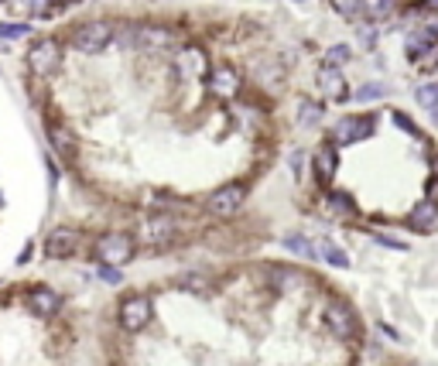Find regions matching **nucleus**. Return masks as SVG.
Returning a JSON list of instances; mask_svg holds the SVG:
<instances>
[{
    "mask_svg": "<svg viewBox=\"0 0 438 366\" xmlns=\"http://www.w3.org/2000/svg\"><path fill=\"white\" fill-rule=\"evenodd\" d=\"M326 206H329L336 216H356V206H353V199H350L346 192H329Z\"/></svg>",
    "mask_w": 438,
    "mask_h": 366,
    "instance_id": "nucleus-20",
    "label": "nucleus"
},
{
    "mask_svg": "<svg viewBox=\"0 0 438 366\" xmlns=\"http://www.w3.org/2000/svg\"><path fill=\"white\" fill-rule=\"evenodd\" d=\"M391 117H394V123H398V127H404L408 134H418V127L408 120V113H391Z\"/></svg>",
    "mask_w": 438,
    "mask_h": 366,
    "instance_id": "nucleus-29",
    "label": "nucleus"
},
{
    "mask_svg": "<svg viewBox=\"0 0 438 366\" xmlns=\"http://www.w3.org/2000/svg\"><path fill=\"white\" fill-rule=\"evenodd\" d=\"M96 257L103 264H113V267L127 264L134 257V236L130 233H103L96 240Z\"/></svg>",
    "mask_w": 438,
    "mask_h": 366,
    "instance_id": "nucleus-4",
    "label": "nucleus"
},
{
    "mask_svg": "<svg viewBox=\"0 0 438 366\" xmlns=\"http://www.w3.org/2000/svg\"><path fill=\"white\" fill-rule=\"evenodd\" d=\"M31 254H34V247H31V240H27V243H24V250L17 254V267H24V264L31 260Z\"/></svg>",
    "mask_w": 438,
    "mask_h": 366,
    "instance_id": "nucleus-31",
    "label": "nucleus"
},
{
    "mask_svg": "<svg viewBox=\"0 0 438 366\" xmlns=\"http://www.w3.org/2000/svg\"><path fill=\"white\" fill-rule=\"evenodd\" d=\"M336 164H339L336 147H332V144H322V147L315 151V175H319L322 185H329V182L336 178Z\"/></svg>",
    "mask_w": 438,
    "mask_h": 366,
    "instance_id": "nucleus-15",
    "label": "nucleus"
},
{
    "mask_svg": "<svg viewBox=\"0 0 438 366\" xmlns=\"http://www.w3.org/2000/svg\"><path fill=\"white\" fill-rule=\"evenodd\" d=\"M284 247H288L291 254H302V257H319V254H315V240H308V236H302V233L284 236Z\"/></svg>",
    "mask_w": 438,
    "mask_h": 366,
    "instance_id": "nucleus-21",
    "label": "nucleus"
},
{
    "mask_svg": "<svg viewBox=\"0 0 438 366\" xmlns=\"http://www.w3.org/2000/svg\"><path fill=\"white\" fill-rule=\"evenodd\" d=\"M171 41H175V34L168 27H141L137 31V45L141 48H151V51H165Z\"/></svg>",
    "mask_w": 438,
    "mask_h": 366,
    "instance_id": "nucleus-17",
    "label": "nucleus"
},
{
    "mask_svg": "<svg viewBox=\"0 0 438 366\" xmlns=\"http://www.w3.org/2000/svg\"><path fill=\"white\" fill-rule=\"evenodd\" d=\"M58 3H72V0H58Z\"/></svg>",
    "mask_w": 438,
    "mask_h": 366,
    "instance_id": "nucleus-38",
    "label": "nucleus"
},
{
    "mask_svg": "<svg viewBox=\"0 0 438 366\" xmlns=\"http://www.w3.org/2000/svg\"><path fill=\"white\" fill-rule=\"evenodd\" d=\"M31 34V24H17V21H0V38L14 41V38H24Z\"/></svg>",
    "mask_w": 438,
    "mask_h": 366,
    "instance_id": "nucleus-24",
    "label": "nucleus"
},
{
    "mask_svg": "<svg viewBox=\"0 0 438 366\" xmlns=\"http://www.w3.org/2000/svg\"><path fill=\"white\" fill-rule=\"evenodd\" d=\"M360 7H363V14H367L370 21H384V17L394 14L398 0H360Z\"/></svg>",
    "mask_w": 438,
    "mask_h": 366,
    "instance_id": "nucleus-19",
    "label": "nucleus"
},
{
    "mask_svg": "<svg viewBox=\"0 0 438 366\" xmlns=\"http://www.w3.org/2000/svg\"><path fill=\"white\" fill-rule=\"evenodd\" d=\"M55 185H58V168L48 161V188H55Z\"/></svg>",
    "mask_w": 438,
    "mask_h": 366,
    "instance_id": "nucleus-33",
    "label": "nucleus"
},
{
    "mask_svg": "<svg viewBox=\"0 0 438 366\" xmlns=\"http://www.w3.org/2000/svg\"><path fill=\"white\" fill-rule=\"evenodd\" d=\"M99 278H103L106 284H120V281H123L120 267H113V264H99Z\"/></svg>",
    "mask_w": 438,
    "mask_h": 366,
    "instance_id": "nucleus-28",
    "label": "nucleus"
},
{
    "mask_svg": "<svg viewBox=\"0 0 438 366\" xmlns=\"http://www.w3.org/2000/svg\"><path fill=\"white\" fill-rule=\"evenodd\" d=\"M315 254H319L326 264H332V267H350V257H346L336 243H329V240H315Z\"/></svg>",
    "mask_w": 438,
    "mask_h": 366,
    "instance_id": "nucleus-18",
    "label": "nucleus"
},
{
    "mask_svg": "<svg viewBox=\"0 0 438 366\" xmlns=\"http://www.w3.org/2000/svg\"><path fill=\"white\" fill-rule=\"evenodd\" d=\"M415 96H418V103H422L425 110H438V82H428V86H422Z\"/></svg>",
    "mask_w": 438,
    "mask_h": 366,
    "instance_id": "nucleus-25",
    "label": "nucleus"
},
{
    "mask_svg": "<svg viewBox=\"0 0 438 366\" xmlns=\"http://www.w3.org/2000/svg\"><path fill=\"white\" fill-rule=\"evenodd\" d=\"M326 326H329V332L336 339H356V332H360V322H356L353 308L343 305V302H332L326 308Z\"/></svg>",
    "mask_w": 438,
    "mask_h": 366,
    "instance_id": "nucleus-8",
    "label": "nucleus"
},
{
    "mask_svg": "<svg viewBox=\"0 0 438 366\" xmlns=\"http://www.w3.org/2000/svg\"><path fill=\"white\" fill-rule=\"evenodd\" d=\"M45 3H51V0H24V7H27V10H41Z\"/></svg>",
    "mask_w": 438,
    "mask_h": 366,
    "instance_id": "nucleus-35",
    "label": "nucleus"
},
{
    "mask_svg": "<svg viewBox=\"0 0 438 366\" xmlns=\"http://www.w3.org/2000/svg\"><path fill=\"white\" fill-rule=\"evenodd\" d=\"M62 65V45L55 38H41L27 48V69L34 75H55Z\"/></svg>",
    "mask_w": 438,
    "mask_h": 366,
    "instance_id": "nucleus-3",
    "label": "nucleus"
},
{
    "mask_svg": "<svg viewBox=\"0 0 438 366\" xmlns=\"http://www.w3.org/2000/svg\"><path fill=\"white\" fill-rule=\"evenodd\" d=\"M377 240H380L384 247H394V250H408V243H404V240H394V236H377Z\"/></svg>",
    "mask_w": 438,
    "mask_h": 366,
    "instance_id": "nucleus-30",
    "label": "nucleus"
},
{
    "mask_svg": "<svg viewBox=\"0 0 438 366\" xmlns=\"http://www.w3.org/2000/svg\"><path fill=\"white\" fill-rule=\"evenodd\" d=\"M24 302H27V308L38 315V319H48V315H55L58 312V295L51 291V288H45V284H38V288H31L27 295H24Z\"/></svg>",
    "mask_w": 438,
    "mask_h": 366,
    "instance_id": "nucleus-11",
    "label": "nucleus"
},
{
    "mask_svg": "<svg viewBox=\"0 0 438 366\" xmlns=\"http://www.w3.org/2000/svg\"><path fill=\"white\" fill-rule=\"evenodd\" d=\"M291 168H295V178H302V154H291Z\"/></svg>",
    "mask_w": 438,
    "mask_h": 366,
    "instance_id": "nucleus-34",
    "label": "nucleus"
},
{
    "mask_svg": "<svg viewBox=\"0 0 438 366\" xmlns=\"http://www.w3.org/2000/svg\"><path fill=\"white\" fill-rule=\"evenodd\" d=\"M113 41V24L110 21H86L72 31V48L82 55H99Z\"/></svg>",
    "mask_w": 438,
    "mask_h": 366,
    "instance_id": "nucleus-1",
    "label": "nucleus"
},
{
    "mask_svg": "<svg viewBox=\"0 0 438 366\" xmlns=\"http://www.w3.org/2000/svg\"><path fill=\"white\" fill-rule=\"evenodd\" d=\"M171 236H175V219L171 216H151L144 223V240L147 243H165Z\"/></svg>",
    "mask_w": 438,
    "mask_h": 366,
    "instance_id": "nucleus-16",
    "label": "nucleus"
},
{
    "mask_svg": "<svg viewBox=\"0 0 438 366\" xmlns=\"http://www.w3.org/2000/svg\"><path fill=\"white\" fill-rule=\"evenodd\" d=\"M422 7H428V10H438V0H422Z\"/></svg>",
    "mask_w": 438,
    "mask_h": 366,
    "instance_id": "nucleus-37",
    "label": "nucleus"
},
{
    "mask_svg": "<svg viewBox=\"0 0 438 366\" xmlns=\"http://www.w3.org/2000/svg\"><path fill=\"white\" fill-rule=\"evenodd\" d=\"M332 7H336V14H343V17H360L363 14V7H360V0H329Z\"/></svg>",
    "mask_w": 438,
    "mask_h": 366,
    "instance_id": "nucleus-26",
    "label": "nucleus"
},
{
    "mask_svg": "<svg viewBox=\"0 0 438 366\" xmlns=\"http://www.w3.org/2000/svg\"><path fill=\"white\" fill-rule=\"evenodd\" d=\"M151 315H154V308H151V298H147V295H127V298L120 302V326H123V332H141V329H147Z\"/></svg>",
    "mask_w": 438,
    "mask_h": 366,
    "instance_id": "nucleus-6",
    "label": "nucleus"
},
{
    "mask_svg": "<svg viewBox=\"0 0 438 366\" xmlns=\"http://www.w3.org/2000/svg\"><path fill=\"white\" fill-rule=\"evenodd\" d=\"M45 134H48L51 147H55L62 158H75V134H72L62 120H48V123H45Z\"/></svg>",
    "mask_w": 438,
    "mask_h": 366,
    "instance_id": "nucleus-13",
    "label": "nucleus"
},
{
    "mask_svg": "<svg viewBox=\"0 0 438 366\" xmlns=\"http://www.w3.org/2000/svg\"><path fill=\"white\" fill-rule=\"evenodd\" d=\"M243 202H247V185H243V182H226V185H219L216 192H209L206 209H209L216 219H230V216H236V212L243 209Z\"/></svg>",
    "mask_w": 438,
    "mask_h": 366,
    "instance_id": "nucleus-2",
    "label": "nucleus"
},
{
    "mask_svg": "<svg viewBox=\"0 0 438 366\" xmlns=\"http://www.w3.org/2000/svg\"><path fill=\"white\" fill-rule=\"evenodd\" d=\"M79 243H82V233L75 226H55L48 236H45V257L51 260H69L79 254Z\"/></svg>",
    "mask_w": 438,
    "mask_h": 366,
    "instance_id": "nucleus-5",
    "label": "nucleus"
},
{
    "mask_svg": "<svg viewBox=\"0 0 438 366\" xmlns=\"http://www.w3.org/2000/svg\"><path fill=\"white\" fill-rule=\"evenodd\" d=\"M319 89L329 96V99H346V79L336 65H322L319 69Z\"/></svg>",
    "mask_w": 438,
    "mask_h": 366,
    "instance_id": "nucleus-14",
    "label": "nucleus"
},
{
    "mask_svg": "<svg viewBox=\"0 0 438 366\" xmlns=\"http://www.w3.org/2000/svg\"><path fill=\"white\" fill-rule=\"evenodd\" d=\"M360 41H363L367 48H374V45H377V34H374L370 27H363V34H360Z\"/></svg>",
    "mask_w": 438,
    "mask_h": 366,
    "instance_id": "nucleus-32",
    "label": "nucleus"
},
{
    "mask_svg": "<svg viewBox=\"0 0 438 366\" xmlns=\"http://www.w3.org/2000/svg\"><path fill=\"white\" fill-rule=\"evenodd\" d=\"M350 55H353V48H350V45H332V48L326 51V65H336V69H339V65H346V62H350Z\"/></svg>",
    "mask_w": 438,
    "mask_h": 366,
    "instance_id": "nucleus-23",
    "label": "nucleus"
},
{
    "mask_svg": "<svg viewBox=\"0 0 438 366\" xmlns=\"http://www.w3.org/2000/svg\"><path fill=\"white\" fill-rule=\"evenodd\" d=\"M175 72H178L185 82H195V79L209 75V58H206V51L195 48V45L182 48V51L175 55Z\"/></svg>",
    "mask_w": 438,
    "mask_h": 366,
    "instance_id": "nucleus-9",
    "label": "nucleus"
},
{
    "mask_svg": "<svg viewBox=\"0 0 438 366\" xmlns=\"http://www.w3.org/2000/svg\"><path fill=\"white\" fill-rule=\"evenodd\" d=\"M428 199H432V202H438V178H432V182H428Z\"/></svg>",
    "mask_w": 438,
    "mask_h": 366,
    "instance_id": "nucleus-36",
    "label": "nucleus"
},
{
    "mask_svg": "<svg viewBox=\"0 0 438 366\" xmlns=\"http://www.w3.org/2000/svg\"><path fill=\"white\" fill-rule=\"evenodd\" d=\"M240 89H243V75H240L233 65L219 62V65L209 72V93H212L216 99H236Z\"/></svg>",
    "mask_w": 438,
    "mask_h": 366,
    "instance_id": "nucleus-7",
    "label": "nucleus"
},
{
    "mask_svg": "<svg viewBox=\"0 0 438 366\" xmlns=\"http://www.w3.org/2000/svg\"><path fill=\"white\" fill-rule=\"evenodd\" d=\"M319 117H322V106H319V103H312V99H302V103H298V123H302V127L319 123Z\"/></svg>",
    "mask_w": 438,
    "mask_h": 366,
    "instance_id": "nucleus-22",
    "label": "nucleus"
},
{
    "mask_svg": "<svg viewBox=\"0 0 438 366\" xmlns=\"http://www.w3.org/2000/svg\"><path fill=\"white\" fill-rule=\"evenodd\" d=\"M374 127H377L374 117H343L332 127V141L336 144H356V141H367L374 134Z\"/></svg>",
    "mask_w": 438,
    "mask_h": 366,
    "instance_id": "nucleus-10",
    "label": "nucleus"
},
{
    "mask_svg": "<svg viewBox=\"0 0 438 366\" xmlns=\"http://www.w3.org/2000/svg\"><path fill=\"white\" fill-rule=\"evenodd\" d=\"M408 226H411L415 233H435L438 230V202H432V199L418 202V206L411 209V216H408Z\"/></svg>",
    "mask_w": 438,
    "mask_h": 366,
    "instance_id": "nucleus-12",
    "label": "nucleus"
},
{
    "mask_svg": "<svg viewBox=\"0 0 438 366\" xmlns=\"http://www.w3.org/2000/svg\"><path fill=\"white\" fill-rule=\"evenodd\" d=\"M384 93H387V89H384L380 82H367V86L356 89V99H360V103H370V99H380Z\"/></svg>",
    "mask_w": 438,
    "mask_h": 366,
    "instance_id": "nucleus-27",
    "label": "nucleus"
}]
</instances>
